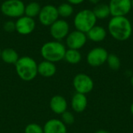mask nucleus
<instances>
[{
    "label": "nucleus",
    "instance_id": "b1692460",
    "mask_svg": "<svg viewBox=\"0 0 133 133\" xmlns=\"http://www.w3.org/2000/svg\"><path fill=\"white\" fill-rule=\"evenodd\" d=\"M24 132L25 133H44V129L40 125L31 123L26 125Z\"/></svg>",
    "mask_w": 133,
    "mask_h": 133
},
{
    "label": "nucleus",
    "instance_id": "6ab92c4d",
    "mask_svg": "<svg viewBox=\"0 0 133 133\" xmlns=\"http://www.w3.org/2000/svg\"><path fill=\"white\" fill-rule=\"evenodd\" d=\"M93 12L97 19H105L111 15L109 6L106 3H98L94 8Z\"/></svg>",
    "mask_w": 133,
    "mask_h": 133
},
{
    "label": "nucleus",
    "instance_id": "20e7f679",
    "mask_svg": "<svg viewBox=\"0 0 133 133\" xmlns=\"http://www.w3.org/2000/svg\"><path fill=\"white\" fill-rule=\"evenodd\" d=\"M96 18L93 10L84 9L79 11L73 19V24L76 30L87 34L97 23Z\"/></svg>",
    "mask_w": 133,
    "mask_h": 133
},
{
    "label": "nucleus",
    "instance_id": "423d86ee",
    "mask_svg": "<svg viewBox=\"0 0 133 133\" xmlns=\"http://www.w3.org/2000/svg\"><path fill=\"white\" fill-rule=\"evenodd\" d=\"M59 15L58 9L54 5H45L41 7L40 13L38 15V19L41 24L44 26H50L56 20L58 19Z\"/></svg>",
    "mask_w": 133,
    "mask_h": 133
},
{
    "label": "nucleus",
    "instance_id": "9d476101",
    "mask_svg": "<svg viewBox=\"0 0 133 133\" xmlns=\"http://www.w3.org/2000/svg\"><path fill=\"white\" fill-rule=\"evenodd\" d=\"M111 16H126L132 9L131 0H110L108 4Z\"/></svg>",
    "mask_w": 133,
    "mask_h": 133
},
{
    "label": "nucleus",
    "instance_id": "7c9ffc66",
    "mask_svg": "<svg viewBox=\"0 0 133 133\" xmlns=\"http://www.w3.org/2000/svg\"><path fill=\"white\" fill-rule=\"evenodd\" d=\"M131 84H132V86L133 87V76H132V78H131Z\"/></svg>",
    "mask_w": 133,
    "mask_h": 133
},
{
    "label": "nucleus",
    "instance_id": "f8f14e48",
    "mask_svg": "<svg viewBox=\"0 0 133 133\" xmlns=\"http://www.w3.org/2000/svg\"><path fill=\"white\" fill-rule=\"evenodd\" d=\"M16 23V31L21 35H28L33 33L36 27V23L34 18L25 15L19 17Z\"/></svg>",
    "mask_w": 133,
    "mask_h": 133
},
{
    "label": "nucleus",
    "instance_id": "9b49d317",
    "mask_svg": "<svg viewBox=\"0 0 133 133\" xmlns=\"http://www.w3.org/2000/svg\"><path fill=\"white\" fill-rule=\"evenodd\" d=\"M87 41V34L77 30L69 32V34L65 38L66 45L69 49L79 50L86 44Z\"/></svg>",
    "mask_w": 133,
    "mask_h": 133
},
{
    "label": "nucleus",
    "instance_id": "f03ea898",
    "mask_svg": "<svg viewBox=\"0 0 133 133\" xmlns=\"http://www.w3.org/2000/svg\"><path fill=\"white\" fill-rule=\"evenodd\" d=\"M15 69L18 76L24 81H31L38 74L37 63L29 56L19 57L15 64Z\"/></svg>",
    "mask_w": 133,
    "mask_h": 133
},
{
    "label": "nucleus",
    "instance_id": "ddd939ff",
    "mask_svg": "<svg viewBox=\"0 0 133 133\" xmlns=\"http://www.w3.org/2000/svg\"><path fill=\"white\" fill-rule=\"evenodd\" d=\"M44 133H67L65 124L58 119H50L44 126Z\"/></svg>",
    "mask_w": 133,
    "mask_h": 133
},
{
    "label": "nucleus",
    "instance_id": "a211bd4d",
    "mask_svg": "<svg viewBox=\"0 0 133 133\" xmlns=\"http://www.w3.org/2000/svg\"><path fill=\"white\" fill-rule=\"evenodd\" d=\"M2 60L7 64H16L18 59L19 58L18 53L12 48H8L2 51L1 57Z\"/></svg>",
    "mask_w": 133,
    "mask_h": 133
},
{
    "label": "nucleus",
    "instance_id": "f3484780",
    "mask_svg": "<svg viewBox=\"0 0 133 133\" xmlns=\"http://www.w3.org/2000/svg\"><path fill=\"white\" fill-rule=\"evenodd\" d=\"M72 109L77 112L80 113L83 112L87 106V98L85 96V94L76 93L74 94V96L72 98Z\"/></svg>",
    "mask_w": 133,
    "mask_h": 133
},
{
    "label": "nucleus",
    "instance_id": "4468645a",
    "mask_svg": "<svg viewBox=\"0 0 133 133\" xmlns=\"http://www.w3.org/2000/svg\"><path fill=\"white\" fill-rule=\"evenodd\" d=\"M66 100L60 95H55L51 97L50 101V108L51 111L58 115H62L67 109Z\"/></svg>",
    "mask_w": 133,
    "mask_h": 133
},
{
    "label": "nucleus",
    "instance_id": "393cba45",
    "mask_svg": "<svg viewBox=\"0 0 133 133\" xmlns=\"http://www.w3.org/2000/svg\"><path fill=\"white\" fill-rule=\"evenodd\" d=\"M62 122L64 124L71 125V124L74 123L75 117H74V115L71 112L65 111L64 113L62 114Z\"/></svg>",
    "mask_w": 133,
    "mask_h": 133
},
{
    "label": "nucleus",
    "instance_id": "2f4dec72",
    "mask_svg": "<svg viewBox=\"0 0 133 133\" xmlns=\"http://www.w3.org/2000/svg\"><path fill=\"white\" fill-rule=\"evenodd\" d=\"M131 2H132V9H133V0H131Z\"/></svg>",
    "mask_w": 133,
    "mask_h": 133
},
{
    "label": "nucleus",
    "instance_id": "0eeeda50",
    "mask_svg": "<svg viewBox=\"0 0 133 133\" xmlns=\"http://www.w3.org/2000/svg\"><path fill=\"white\" fill-rule=\"evenodd\" d=\"M108 51L102 47H97L91 49L87 55V63L93 67H98L107 62L108 57Z\"/></svg>",
    "mask_w": 133,
    "mask_h": 133
},
{
    "label": "nucleus",
    "instance_id": "cd10ccee",
    "mask_svg": "<svg viewBox=\"0 0 133 133\" xmlns=\"http://www.w3.org/2000/svg\"><path fill=\"white\" fill-rule=\"evenodd\" d=\"M90 3H92V4H94V5H97L99 2H100V1L101 0H88Z\"/></svg>",
    "mask_w": 133,
    "mask_h": 133
},
{
    "label": "nucleus",
    "instance_id": "aec40b11",
    "mask_svg": "<svg viewBox=\"0 0 133 133\" xmlns=\"http://www.w3.org/2000/svg\"><path fill=\"white\" fill-rule=\"evenodd\" d=\"M64 59L69 64H78L82 59V55L79 50L69 48L65 51Z\"/></svg>",
    "mask_w": 133,
    "mask_h": 133
},
{
    "label": "nucleus",
    "instance_id": "4be33fe9",
    "mask_svg": "<svg viewBox=\"0 0 133 133\" xmlns=\"http://www.w3.org/2000/svg\"><path fill=\"white\" fill-rule=\"evenodd\" d=\"M57 9L59 16L62 18H68L71 16L74 12V8L72 5L69 4V2H64L60 4L57 7Z\"/></svg>",
    "mask_w": 133,
    "mask_h": 133
},
{
    "label": "nucleus",
    "instance_id": "1a4fd4ad",
    "mask_svg": "<svg viewBox=\"0 0 133 133\" xmlns=\"http://www.w3.org/2000/svg\"><path fill=\"white\" fill-rule=\"evenodd\" d=\"M73 87L76 93L87 94L94 88L93 79L87 74L79 73L73 79Z\"/></svg>",
    "mask_w": 133,
    "mask_h": 133
},
{
    "label": "nucleus",
    "instance_id": "c85d7f7f",
    "mask_svg": "<svg viewBox=\"0 0 133 133\" xmlns=\"http://www.w3.org/2000/svg\"><path fill=\"white\" fill-rule=\"evenodd\" d=\"M96 133H110L109 132L106 131V130H99L97 132H96Z\"/></svg>",
    "mask_w": 133,
    "mask_h": 133
},
{
    "label": "nucleus",
    "instance_id": "412c9836",
    "mask_svg": "<svg viewBox=\"0 0 133 133\" xmlns=\"http://www.w3.org/2000/svg\"><path fill=\"white\" fill-rule=\"evenodd\" d=\"M41 9V6L38 2H31L25 5L24 15L31 18H34L36 16H38Z\"/></svg>",
    "mask_w": 133,
    "mask_h": 133
},
{
    "label": "nucleus",
    "instance_id": "7ed1b4c3",
    "mask_svg": "<svg viewBox=\"0 0 133 133\" xmlns=\"http://www.w3.org/2000/svg\"><path fill=\"white\" fill-rule=\"evenodd\" d=\"M65 51V46L58 41H48L41 48V55L42 58L44 60L53 63L64 59Z\"/></svg>",
    "mask_w": 133,
    "mask_h": 133
},
{
    "label": "nucleus",
    "instance_id": "2eb2a0df",
    "mask_svg": "<svg viewBox=\"0 0 133 133\" xmlns=\"http://www.w3.org/2000/svg\"><path fill=\"white\" fill-rule=\"evenodd\" d=\"M56 65L51 62L44 60L37 65V72L43 77H51L56 73Z\"/></svg>",
    "mask_w": 133,
    "mask_h": 133
},
{
    "label": "nucleus",
    "instance_id": "dca6fc26",
    "mask_svg": "<svg viewBox=\"0 0 133 133\" xmlns=\"http://www.w3.org/2000/svg\"><path fill=\"white\" fill-rule=\"evenodd\" d=\"M87 39L94 42H101L107 37V30L104 27L95 25L87 34Z\"/></svg>",
    "mask_w": 133,
    "mask_h": 133
},
{
    "label": "nucleus",
    "instance_id": "473e14b6",
    "mask_svg": "<svg viewBox=\"0 0 133 133\" xmlns=\"http://www.w3.org/2000/svg\"><path fill=\"white\" fill-rule=\"evenodd\" d=\"M1 53H2V51H1V49H0V57H1Z\"/></svg>",
    "mask_w": 133,
    "mask_h": 133
},
{
    "label": "nucleus",
    "instance_id": "5701e85b",
    "mask_svg": "<svg viewBox=\"0 0 133 133\" xmlns=\"http://www.w3.org/2000/svg\"><path fill=\"white\" fill-rule=\"evenodd\" d=\"M107 62L108 66L112 69V70H118L119 69L121 66V61L120 58L115 54H109Z\"/></svg>",
    "mask_w": 133,
    "mask_h": 133
},
{
    "label": "nucleus",
    "instance_id": "6e6552de",
    "mask_svg": "<svg viewBox=\"0 0 133 133\" xmlns=\"http://www.w3.org/2000/svg\"><path fill=\"white\" fill-rule=\"evenodd\" d=\"M69 24L66 20L58 19L50 26V34L55 41H61L69 34Z\"/></svg>",
    "mask_w": 133,
    "mask_h": 133
},
{
    "label": "nucleus",
    "instance_id": "f257e3e1",
    "mask_svg": "<svg viewBox=\"0 0 133 133\" xmlns=\"http://www.w3.org/2000/svg\"><path fill=\"white\" fill-rule=\"evenodd\" d=\"M108 30L114 39L125 41L132 36V23L126 16H112L108 22Z\"/></svg>",
    "mask_w": 133,
    "mask_h": 133
},
{
    "label": "nucleus",
    "instance_id": "c756f323",
    "mask_svg": "<svg viewBox=\"0 0 133 133\" xmlns=\"http://www.w3.org/2000/svg\"><path fill=\"white\" fill-rule=\"evenodd\" d=\"M130 111H131V113H132V115H133V103L132 104V105H131V108H130Z\"/></svg>",
    "mask_w": 133,
    "mask_h": 133
},
{
    "label": "nucleus",
    "instance_id": "a878e982",
    "mask_svg": "<svg viewBox=\"0 0 133 133\" xmlns=\"http://www.w3.org/2000/svg\"><path fill=\"white\" fill-rule=\"evenodd\" d=\"M3 29L8 33H12L16 31V23L12 20H8L3 24Z\"/></svg>",
    "mask_w": 133,
    "mask_h": 133
},
{
    "label": "nucleus",
    "instance_id": "39448f33",
    "mask_svg": "<svg viewBox=\"0 0 133 133\" xmlns=\"http://www.w3.org/2000/svg\"><path fill=\"white\" fill-rule=\"evenodd\" d=\"M25 4L22 0H5L1 6L2 13L9 18H19L24 15Z\"/></svg>",
    "mask_w": 133,
    "mask_h": 133
},
{
    "label": "nucleus",
    "instance_id": "bb28decb",
    "mask_svg": "<svg viewBox=\"0 0 133 133\" xmlns=\"http://www.w3.org/2000/svg\"><path fill=\"white\" fill-rule=\"evenodd\" d=\"M85 0H67V2H69V4L72 5H79L81 3H83Z\"/></svg>",
    "mask_w": 133,
    "mask_h": 133
}]
</instances>
